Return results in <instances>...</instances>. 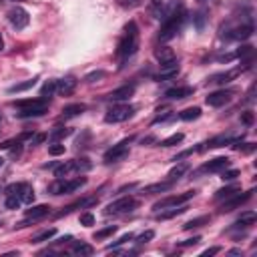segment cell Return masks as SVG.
<instances>
[{
  "label": "cell",
  "instance_id": "cell-42",
  "mask_svg": "<svg viewBox=\"0 0 257 257\" xmlns=\"http://www.w3.org/2000/svg\"><path fill=\"white\" fill-rule=\"evenodd\" d=\"M74 163H76V171L78 173H84V171H88L92 165H90V161L86 159V157H80V159H74Z\"/></svg>",
  "mask_w": 257,
  "mask_h": 257
},
{
  "label": "cell",
  "instance_id": "cell-24",
  "mask_svg": "<svg viewBox=\"0 0 257 257\" xmlns=\"http://www.w3.org/2000/svg\"><path fill=\"white\" fill-rule=\"evenodd\" d=\"M187 211V205H177V207H171L169 211H161L159 209V213L155 215L159 221H165V219H173V217H177V215H181V213H185Z\"/></svg>",
  "mask_w": 257,
  "mask_h": 257
},
{
  "label": "cell",
  "instance_id": "cell-44",
  "mask_svg": "<svg viewBox=\"0 0 257 257\" xmlns=\"http://www.w3.org/2000/svg\"><path fill=\"white\" fill-rule=\"evenodd\" d=\"M116 4L120 8H139L143 6V0H116Z\"/></svg>",
  "mask_w": 257,
  "mask_h": 257
},
{
  "label": "cell",
  "instance_id": "cell-58",
  "mask_svg": "<svg viewBox=\"0 0 257 257\" xmlns=\"http://www.w3.org/2000/svg\"><path fill=\"white\" fill-rule=\"evenodd\" d=\"M149 143H155V137H147V139L141 141V145H149Z\"/></svg>",
  "mask_w": 257,
  "mask_h": 257
},
{
  "label": "cell",
  "instance_id": "cell-29",
  "mask_svg": "<svg viewBox=\"0 0 257 257\" xmlns=\"http://www.w3.org/2000/svg\"><path fill=\"white\" fill-rule=\"evenodd\" d=\"M199 116H201V108L199 106H191V108H185V110L179 112V118L181 120H195Z\"/></svg>",
  "mask_w": 257,
  "mask_h": 257
},
{
  "label": "cell",
  "instance_id": "cell-47",
  "mask_svg": "<svg viewBox=\"0 0 257 257\" xmlns=\"http://www.w3.org/2000/svg\"><path fill=\"white\" fill-rule=\"evenodd\" d=\"M48 153H50L52 157L64 155V145H58V143H54V145H50V147H48Z\"/></svg>",
  "mask_w": 257,
  "mask_h": 257
},
{
  "label": "cell",
  "instance_id": "cell-6",
  "mask_svg": "<svg viewBox=\"0 0 257 257\" xmlns=\"http://www.w3.org/2000/svg\"><path fill=\"white\" fill-rule=\"evenodd\" d=\"M137 205H139L137 199H133V197H120V199H116V201H112V203L106 205L104 215L106 217H110V215H124V213L135 211Z\"/></svg>",
  "mask_w": 257,
  "mask_h": 257
},
{
  "label": "cell",
  "instance_id": "cell-45",
  "mask_svg": "<svg viewBox=\"0 0 257 257\" xmlns=\"http://www.w3.org/2000/svg\"><path fill=\"white\" fill-rule=\"evenodd\" d=\"M237 177H239V171H237V169H229V171L223 169V171H221V179H223V181H233V179H237Z\"/></svg>",
  "mask_w": 257,
  "mask_h": 257
},
{
  "label": "cell",
  "instance_id": "cell-60",
  "mask_svg": "<svg viewBox=\"0 0 257 257\" xmlns=\"http://www.w3.org/2000/svg\"><path fill=\"white\" fill-rule=\"evenodd\" d=\"M6 2H22V0H0V4H6Z\"/></svg>",
  "mask_w": 257,
  "mask_h": 257
},
{
  "label": "cell",
  "instance_id": "cell-34",
  "mask_svg": "<svg viewBox=\"0 0 257 257\" xmlns=\"http://www.w3.org/2000/svg\"><path fill=\"white\" fill-rule=\"evenodd\" d=\"M183 139H185V135H183V133H175V135H171V137L163 139L159 145H161V147H175V145H179Z\"/></svg>",
  "mask_w": 257,
  "mask_h": 257
},
{
  "label": "cell",
  "instance_id": "cell-2",
  "mask_svg": "<svg viewBox=\"0 0 257 257\" xmlns=\"http://www.w3.org/2000/svg\"><path fill=\"white\" fill-rule=\"evenodd\" d=\"M14 106H18L20 110L16 112L18 118H30V116H42L48 112V98H24V100H16Z\"/></svg>",
  "mask_w": 257,
  "mask_h": 257
},
{
  "label": "cell",
  "instance_id": "cell-8",
  "mask_svg": "<svg viewBox=\"0 0 257 257\" xmlns=\"http://www.w3.org/2000/svg\"><path fill=\"white\" fill-rule=\"evenodd\" d=\"M197 195V191L193 189V191H185V193H181V195H173V197H167V199H163V201H159V203H155V211H159V209H167V207H177V205H185L189 199H193Z\"/></svg>",
  "mask_w": 257,
  "mask_h": 257
},
{
  "label": "cell",
  "instance_id": "cell-10",
  "mask_svg": "<svg viewBox=\"0 0 257 257\" xmlns=\"http://www.w3.org/2000/svg\"><path fill=\"white\" fill-rule=\"evenodd\" d=\"M46 215H50V207H48V205H34V207H30V209H26V219L20 221V223L16 225V229H22V227H26L28 223L40 221V219H44Z\"/></svg>",
  "mask_w": 257,
  "mask_h": 257
},
{
  "label": "cell",
  "instance_id": "cell-54",
  "mask_svg": "<svg viewBox=\"0 0 257 257\" xmlns=\"http://www.w3.org/2000/svg\"><path fill=\"white\" fill-rule=\"evenodd\" d=\"M153 237H155V231H151V229H149V231H145L143 235H139V237H137V243H147V241H151Z\"/></svg>",
  "mask_w": 257,
  "mask_h": 257
},
{
  "label": "cell",
  "instance_id": "cell-52",
  "mask_svg": "<svg viewBox=\"0 0 257 257\" xmlns=\"http://www.w3.org/2000/svg\"><path fill=\"white\" fill-rule=\"evenodd\" d=\"M102 76H104V70H94V72L86 74L84 80H86V82H94V80H98V78H102Z\"/></svg>",
  "mask_w": 257,
  "mask_h": 257
},
{
  "label": "cell",
  "instance_id": "cell-40",
  "mask_svg": "<svg viewBox=\"0 0 257 257\" xmlns=\"http://www.w3.org/2000/svg\"><path fill=\"white\" fill-rule=\"evenodd\" d=\"M231 147H233L235 151H241V153H253V151H255V145H253V143H243V145H241V139L235 141V143H231Z\"/></svg>",
  "mask_w": 257,
  "mask_h": 257
},
{
  "label": "cell",
  "instance_id": "cell-46",
  "mask_svg": "<svg viewBox=\"0 0 257 257\" xmlns=\"http://www.w3.org/2000/svg\"><path fill=\"white\" fill-rule=\"evenodd\" d=\"M151 12L161 18V12H163V0H151Z\"/></svg>",
  "mask_w": 257,
  "mask_h": 257
},
{
  "label": "cell",
  "instance_id": "cell-37",
  "mask_svg": "<svg viewBox=\"0 0 257 257\" xmlns=\"http://www.w3.org/2000/svg\"><path fill=\"white\" fill-rule=\"evenodd\" d=\"M22 185H24V183H12V185H8V187L4 189V195H6V197H20ZM20 201H22V199H20Z\"/></svg>",
  "mask_w": 257,
  "mask_h": 257
},
{
  "label": "cell",
  "instance_id": "cell-23",
  "mask_svg": "<svg viewBox=\"0 0 257 257\" xmlns=\"http://www.w3.org/2000/svg\"><path fill=\"white\" fill-rule=\"evenodd\" d=\"M155 58H157L161 64L171 62V60H177L175 50H173L171 46H159V48H155Z\"/></svg>",
  "mask_w": 257,
  "mask_h": 257
},
{
  "label": "cell",
  "instance_id": "cell-13",
  "mask_svg": "<svg viewBox=\"0 0 257 257\" xmlns=\"http://www.w3.org/2000/svg\"><path fill=\"white\" fill-rule=\"evenodd\" d=\"M76 86H78V80H76V76H72V74H68V76L56 80V92H58L60 96H68V94H72Z\"/></svg>",
  "mask_w": 257,
  "mask_h": 257
},
{
  "label": "cell",
  "instance_id": "cell-12",
  "mask_svg": "<svg viewBox=\"0 0 257 257\" xmlns=\"http://www.w3.org/2000/svg\"><path fill=\"white\" fill-rule=\"evenodd\" d=\"M231 96H233V90H225V88H221V90H215V92H211L205 100H207V104L209 106H215V108H219V106H225L229 100H231Z\"/></svg>",
  "mask_w": 257,
  "mask_h": 257
},
{
  "label": "cell",
  "instance_id": "cell-31",
  "mask_svg": "<svg viewBox=\"0 0 257 257\" xmlns=\"http://www.w3.org/2000/svg\"><path fill=\"white\" fill-rule=\"evenodd\" d=\"M255 219H257V215L253 213V211H247V213H243L239 219H237V227H249V225H253L255 223Z\"/></svg>",
  "mask_w": 257,
  "mask_h": 257
},
{
  "label": "cell",
  "instance_id": "cell-18",
  "mask_svg": "<svg viewBox=\"0 0 257 257\" xmlns=\"http://www.w3.org/2000/svg\"><path fill=\"white\" fill-rule=\"evenodd\" d=\"M193 92H195L193 86H173V88H169V90L165 92V96L171 98V100H181V98L193 96Z\"/></svg>",
  "mask_w": 257,
  "mask_h": 257
},
{
  "label": "cell",
  "instance_id": "cell-38",
  "mask_svg": "<svg viewBox=\"0 0 257 257\" xmlns=\"http://www.w3.org/2000/svg\"><path fill=\"white\" fill-rule=\"evenodd\" d=\"M54 233H56V229H54V227H50V229H46V231H42V233L34 235V237H32V243H42V241H48V239H52V237H54Z\"/></svg>",
  "mask_w": 257,
  "mask_h": 257
},
{
  "label": "cell",
  "instance_id": "cell-35",
  "mask_svg": "<svg viewBox=\"0 0 257 257\" xmlns=\"http://www.w3.org/2000/svg\"><path fill=\"white\" fill-rule=\"evenodd\" d=\"M235 193H239V187H237V185H233V187H225V189H219V191L215 193V201L227 199V197H231V195H235Z\"/></svg>",
  "mask_w": 257,
  "mask_h": 257
},
{
  "label": "cell",
  "instance_id": "cell-51",
  "mask_svg": "<svg viewBox=\"0 0 257 257\" xmlns=\"http://www.w3.org/2000/svg\"><path fill=\"white\" fill-rule=\"evenodd\" d=\"M20 203V197H6V209H18Z\"/></svg>",
  "mask_w": 257,
  "mask_h": 257
},
{
  "label": "cell",
  "instance_id": "cell-17",
  "mask_svg": "<svg viewBox=\"0 0 257 257\" xmlns=\"http://www.w3.org/2000/svg\"><path fill=\"white\" fill-rule=\"evenodd\" d=\"M245 68L243 66H239V68H233V70H227V72H219V74H213L211 78H209V82L211 84H225V82H229V80H233L237 74H241Z\"/></svg>",
  "mask_w": 257,
  "mask_h": 257
},
{
  "label": "cell",
  "instance_id": "cell-49",
  "mask_svg": "<svg viewBox=\"0 0 257 257\" xmlns=\"http://www.w3.org/2000/svg\"><path fill=\"white\" fill-rule=\"evenodd\" d=\"M135 235L133 233H126V235H122L118 241H114V243H110V245H106V249H114V247H118V245H122V243H126V241H131Z\"/></svg>",
  "mask_w": 257,
  "mask_h": 257
},
{
  "label": "cell",
  "instance_id": "cell-27",
  "mask_svg": "<svg viewBox=\"0 0 257 257\" xmlns=\"http://www.w3.org/2000/svg\"><path fill=\"white\" fill-rule=\"evenodd\" d=\"M86 110V106L84 104H80V102H76V104H68V106H64L62 108V116H78V114H82Z\"/></svg>",
  "mask_w": 257,
  "mask_h": 257
},
{
  "label": "cell",
  "instance_id": "cell-33",
  "mask_svg": "<svg viewBox=\"0 0 257 257\" xmlns=\"http://www.w3.org/2000/svg\"><path fill=\"white\" fill-rule=\"evenodd\" d=\"M36 76L34 78H30V80H24V82H18V84H14V86H10L8 88V92H22V90H28V88H32L34 84H36Z\"/></svg>",
  "mask_w": 257,
  "mask_h": 257
},
{
  "label": "cell",
  "instance_id": "cell-56",
  "mask_svg": "<svg viewBox=\"0 0 257 257\" xmlns=\"http://www.w3.org/2000/svg\"><path fill=\"white\" fill-rule=\"evenodd\" d=\"M221 251V247H211V249H207V251H203V257H209V255H215V253H219Z\"/></svg>",
  "mask_w": 257,
  "mask_h": 257
},
{
  "label": "cell",
  "instance_id": "cell-5",
  "mask_svg": "<svg viewBox=\"0 0 257 257\" xmlns=\"http://www.w3.org/2000/svg\"><path fill=\"white\" fill-rule=\"evenodd\" d=\"M135 112V106L133 104H126V102H118V104H112L106 114H104V120L106 122H124L133 116Z\"/></svg>",
  "mask_w": 257,
  "mask_h": 257
},
{
  "label": "cell",
  "instance_id": "cell-48",
  "mask_svg": "<svg viewBox=\"0 0 257 257\" xmlns=\"http://www.w3.org/2000/svg\"><path fill=\"white\" fill-rule=\"evenodd\" d=\"M80 225H84V227L94 225V215H92V213H82V215H80Z\"/></svg>",
  "mask_w": 257,
  "mask_h": 257
},
{
  "label": "cell",
  "instance_id": "cell-16",
  "mask_svg": "<svg viewBox=\"0 0 257 257\" xmlns=\"http://www.w3.org/2000/svg\"><path fill=\"white\" fill-rule=\"evenodd\" d=\"M251 34H253V24L247 22V24H241V26H235L233 30H229L227 38H233V40H247V38H251Z\"/></svg>",
  "mask_w": 257,
  "mask_h": 257
},
{
  "label": "cell",
  "instance_id": "cell-3",
  "mask_svg": "<svg viewBox=\"0 0 257 257\" xmlns=\"http://www.w3.org/2000/svg\"><path fill=\"white\" fill-rule=\"evenodd\" d=\"M185 20H187V10H181V12L173 14V16H169V18H165V20H163V26H161V30H159V40L167 42V40H171L173 36H177V32H179L181 26L185 24Z\"/></svg>",
  "mask_w": 257,
  "mask_h": 257
},
{
  "label": "cell",
  "instance_id": "cell-21",
  "mask_svg": "<svg viewBox=\"0 0 257 257\" xmlns=\"http://www.w3.org/2000/svg\"><path fill=\"white\" fill-rule=\"evenodd\" d=\"M74 173H78L74 161H66V163H62V165H58V167L54 169V177H58V179H68V177L74 175Z\"/></svg>",
  "mask_w": 257,
  "mask_h": 257
},
{
  "label": "cell",
  "instance_id": "cell-15",
  "mask_svg": "<svg viewBox=\"0 0 257 257\" xmlns=\"http://www.w3.org/2000/svg\"><path fill=\"white\" fill-rule=\"evenodd\" d=\"M133 94H135V84H124V86L114 88V90L108 94V100H112V102H122V100H128Z\"/></svg>",
  "mask_w": 257,
  "mask_h": 257
},
{
  "label": "cell",
  "instance_id": "cell-50",
  "mask_svg": "<svg viewBox=\"0 0 257 257\" xmlns=\"http://www.w3.org/2000/svg\"><path fill=\"white\" fill-rule=\"evenodd\" d=\"M253 120H255V116H253V112H251V110H245V112H241V122H243V124L251 126V124H253Z\"/></svg>",
  "mask_w": 257,
  "mask_h": 257
},
{
  "label": "cell",
  "instance_id": "cell-20",
  "mask_svg": "<svg viewBox=\"0 0 257 257\" xmlns=\"http://www.w3.org/2000/svg\"><path fill=\"white\" fill-rule=\"evenodd\" d=\"M94 203H98V197H90V199L74 201V203H70L68 207H64L62 211H58V213H56V217H64V215H68L70 211H74V209H78V207H90V205H94Z\"/></svg>",
  "mask_w": 257,
  "mask_h": 257
},
{
  "label": "cell",
  "instance_id": "cell-22",
  "mask_svg": "<svg viewBox=\"0 0 257 257\" xmlns=\"http://www.w3.org/2000/svg\"><path fill=\"white\" fill-rule=\"evenodd\" d=\"M175 185V181H171V179H167V181H161V183H153V185H147L145 189H143V193L145 195H155V193H165V191H169L171 187Z\"/></svg>",
  "mask_w": 257,
  "mask_h": 257
},
{
  "label": "cell",
  "instance_id": "cell-41",
  "mask_svg": "<svg viewBox=\"0 0 257 257\" xmlns=\"http://www.w3.org/2000/svg\"><path fill=\"white\" fill-rule=\"evenodd\" d=\"M193 22H195V28H197V30H203V26H205V22H207V12H205V10H199V12L193 16Z\"/></svg>",
  "mask_w": 257,
  "mask_h": 257
},
{
  "label": "cell",
  "instance_id": "cell-4",
  "mask_svg": "<svg viewBox=\"0 0 257 257\" xmlns=\"http://www.w3.org/2000/svg\"><path fill=\"white\" fill-rule=\"evenodd\" d=\"M86 183V177H74V179H58L52 181L48 185V193L50 195H68V193H74L76 189H80L82 185Z\"/></svg>",
  "mask_w": 257,
  "mask_h": 257
},
{
  "label": "cell",
  "instance_id": "cell-55",
  "mask_svg": "<svg viewBox=\"0 0 257 257\" xmlns=\"http://www.w3.org/2000/svg\"><path fill=\"white\" fill-rule=\"evenodd\" d=\"M199 241H201V237L197 235V237H193V239H187V241H183L181 245H183V247H191V245H197Z\"/></svg>",
  "mask_w": 257,
  "mask_h": 257
},
{
  "label": "cell",
  "instance_id": "cell-25",
  "mask_svg": "<svg viewBox=\"0 0 257 257\" xmlns=\"http://www.w3.org/2000/svg\"><path fill=\"white\" fill-rule=\"evenodd\" d=\"M181 10H185L183 2H181V0H171V2H169V4L163 8V12H161V18L165 20V18H169V16H173V14L181 12Z\"/></svg>",
  "mask_w": 257,
  "mask_h": 257
},
{
  "label": "cell",
  "instance_id": "cell-62",
  "mask_svg": "<svg viewBox=\"0 0 257 257\" xmlns=\"http://www.w3.org/2000/svg\"><path fill=\"white\" fill-rule=\"evenodd\" d=\"M197 2H199V4H209L211 0H197Z\"/></svg>",
  "mask_w": 257,
  "mask_h": 257
},
{
  "label": "cell",
  "instance_id": "cell-61",
  "mask_svg": "<svg viewBox=\"0 0 257 257\" xmlns=\"http://www.w3.org/2000/svg\"><path fill=\"white\" fill-rule=\"evenodd\" d=\"M4 48V38H2V32H0V50Z\"/></svg>",
  "mask_w": 257,
  "mask_h": 257
},
{
  "label": "cell",
  "instance_id": "cell-26",
  "mask_svg": "<svg viewBox=\"0 0 257 257\" xmlns=\"http://www.w3.org/2000/svg\"><path fill=\"white\" fill-rule=\"evenodd\" d=\"M70 133H72V128H68V126H56L54 131H50V135H46V139L52 141V143H58L60 139L68 137Z\"/></svg>",
  "mask_w": 257,
  "mask_h": 257
},
{
  "label": "cell",
  "instance_id": "cell-11",
  "mask_svg": "<svg viewBox=\"0 0 257 257\" xmlns=\"http://www.w3.org/2000/svg\"><path fill=\"white\" fill-rule=\"evenodd\" d=\"M8 20H10V24H12L16 30H22V28H26V26H28L30 16H28V12H26L24 8L14 6L12 10H8Z\"/></svg>",
  "mask_w": 257,
  "mask_h": 257
},
{
  "label": "cell",
  "instance_id": "cell-9",
  "mask_svg": "<svg viewBox=\"0 0 257 257\" xmlns=\"http://www.w3.org/2000/svg\"><path fill=\"white\" fill-rule=\"evenodd\" d=\"M251 195H253V191H245L243 195L239 193H235V195H231V197H227V201L221 205V209H219V213H231V211H235V209H239V207H243L249 199H251Z\"/></svg>",
  "mask_w": 257,
  "mask_h": 257
},
{
  "label": "cell",
  "instance_id": "cell-1",
  "mask_svg": "<svg viewBox=\"0 0 257 257\" xmlns=\"http://www.w3.org/2000/svg\"><path fill=\"white\" fill-rule=\"evenodd\" d=\"M139 48V28H137V22L131 20L126 26H124V32L118 40V46H116V56L124 58V56H131L135 54Z\"/></svg>",
  "mask_w": 257,
  "mask_h": 257
},
{
  "label": "cell",
  "instance_id": "cell-43",
  "mask_svg": "<svg viewBox=\"0 0 257 257\" xmlns=\"http://www.w3.org/2000/svg\"><path fill=\"white\" fill-rule=\"evenodd\" d=\"M112 233H116V225H108V227L96 231V233H94V239H104V237H108V235H112Z\"/></svg>",
  "mask_w": 257,
  "mask_h": 257
},
{
  "label": "cell",
  "instance_id": "cell-19",
  "mask_svg": "<svg viewBox=\"0 0 257 257\" xmlns=\"http://www.w3.org/2000/svg\"><path fill=\"white\" fill-rule=\"evenodd\" d=\"M177 72H179V62H177V60L165 62V64H161V70H159V74H157V80L173 78V76H177Z\"/></svg>",
  "mask_w": 257,
  "mask_h": 257
},
{
  "label": "cell",
  "instance_id": "cell-32",
  "mask_svg": "<svg viewBox=\"0 0 257 257\" xmlns=\"http://www.w3.org/2000/svg\"><path fill=\"white\" fill-rule=\"evenodd\" d=\"M209 221H211V217L203 215V217H197V219H191V221H187V223L183 225V229H185V231H189V229H195V227H203V225H207Z\"/></svg>",
  "mask_w": 257,
  "mask_h": 257
},
{
  "label": "cell",
  "instance_id": "cell-59",
  "mask_svg": "<svg viewBox=\"0 0 257 257\" xmlns=\"http://www.w3.org/2000/svg\"><path fill=\"white\" fill-rule=\"evenodd\" d=\"M239 253H241V249H231L229 251V255H239Z\"/></svg>",
  "mask_w": 257,
  "mask_h": 257
},
{
  "label": "cell",
  "instance_id": "cell-57",
  "mask_svg": "<svg viewBox=\"0 0 257 257\" xmlns=\"http://www.w3.org/2000/svg\"><path fill=\"white\" fill-rule=\"evenodd\" d=\"M233 58H235V54H223V56H219V62H229Z\"/></svg>",
  "mask_w": 257,
  "mask_h": 257
},
{
  "label": "cell",
  "instance_id": "cell-14",
  "mask_svg": "<svg viewBox=\"0 0 257 257\" xmlns=\"http://www.w3.org/2000/svg\"><path fill=\"white\" fill-rule=\"evenodd\" d=\"M231 165V161L227 159V157H217V159H211L209 163H205L201 169H199V173H221L223 169H227Z\"/></svg>",
  "mask_w": 257,
  "mask_h": 257
},
{
  "label": "cell",
  "instance_id": "cell-63",
  "mask_svg": "<svg viewBox=\"0 0 257 257\" xmlns=\"http://www.w3.org/2000/svg\"><path fill=\"white\" fill-rule=\"evenodd\" d=\"M2 165H4V159H2V157H0V167H2Z\"/></svg>",
  "mask_w": 257,
  "mask_h": 257
},
{
  "label": "cell",
  "instance_id": "cell-30",
  "mask_svg": "<svg viewBox=\"0 0 257 257\" xmlns=\"http://www.w3.org/2000/svg\"><path fill=\"white\" fill-rule=\"evenodd\" d=\"M187 171H189V163H181V165L173 167V169L169 171V175H167V177H169L171 181H177V179H179V177H183Z\"/></svg>",
  "mask_w": 257,
  "mask_h": 257
},
{
  "label": "cell",
  "instance_id": "cell-53",
  "mask_svg": "<svg viewBox=\"0 0 257 257\" xmlns=\"http://www.w3.org/2000/svg\"><path fill=\"white\" fill-rule=\"evenodd\" d=\"M46 141V135L44 133H38V135H34V137H30V147H36V145H40V143H44Z\"/></svg>",
  "mask_w": 257,
  "mask_h": 257
},
{
  "label": "cell",
  "instance_id": "cell-36",
  "mask_svg": "<svg viewBox=\"0 0 257 257\" xmlns=\"http://www.w3.org/2000/svg\"><path fill=\"white\" fill-rule=\"evenodd\" d=\"M20 199H22V203H32L34 201V189L28 185V183H24L22 185V193H20Z\"/></svg>",
  "mask_w": 257,
  "mask_h": 257
},
{
  "label": "cell",
  "instance_id": "cell-39",
  "mask_svg": "<svg viewBox=\"0 0 257 257\" xmlns=\"http://www.w3.org/2000/svg\"><path fill=\"white\" fill-rule=\"evenodd\" d=\"M52 92H56V80H48V82H44L42 88H40V96H42V98H48Z\"/></svg>",
  "mask_w": 257,
  "mask_h": 257
},
{
  "label": "cell",
  "instance_id": "cell-28",
  "mask_svg": "<svg viewBox=\"0 0 257 257\" xmlns=\"http://www.w3.org/2000/svg\"><path fill=\"white\" fill-rule=\"evenodd\" d=\"M70 253L72 255H92L94 253V249L88 245V243H82V241H76L74 245H72V249H70Z\"/></svg>",
  "mask_w": 257,
  "mask_h": 257
},
{
  "label": "cell",
  "instance_id": "cell-7",
  "mask_svg": "<svg viewBox=\"0 0 257 257\" xmlns=\"http://www.w3.org/2000/svg\"><path fill=\"white\" fill-rule=\"evenodd\" d=\"M128 143H131V139H124V141L112 145V149H108L104 153V163H118V161H122L128 155Z\"/></svg>",
  "mask_w": 257,
  "mask_h": 257
}]
</instances>
